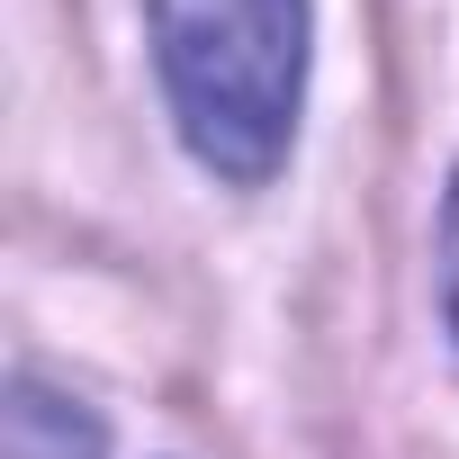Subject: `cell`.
Here are the masks:
<instances>
[{"label": "cell", "mask_w": 459, "mask_h": 459, "mask_svg": "<svg viewBox=\"0 0 459 459\" xmlns=\"http://www.w3.org/2000/svg\"><path fill=\"white\" fill-rule=\"evenodd\" d=\"M441 307L459 325V180H450V207H441Z\"/></svg>", "instance_id": "3"}, {"label": "cell", "mask_w": 459, "mask_h": 459, "mask_svg": "<svg viewBox=\"0 0 459 459\" xmlns=\"http://www.w3.org/2000/svg\"><path fill=\"white\" fill-rule=\"evenodd\" d=\"M100 450H108V432L91 405H73L37 378L10 387V459H100Z\"/></svg>", "instance_id": "2"}, {"label": "cell", "mask_w": 459, "mask_h": 459, "mask_svg": "<svg viewBox=\"0 0 459 459\" xmlns=\"http://www.w3.org/2000/svg\"><path fill=\"white\" fill-rule=\"evenodd\" d=\"M153 64L180 144L216 180H271L307 100V0H153Z\"/></svg>", "instance_id": "1"}]
</instances>
